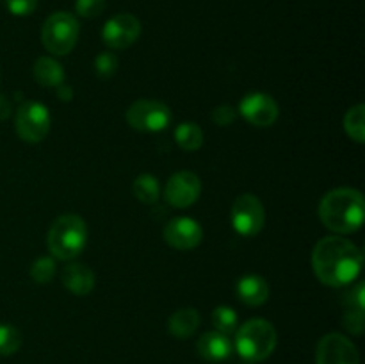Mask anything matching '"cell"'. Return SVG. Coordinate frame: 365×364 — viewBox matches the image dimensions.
I'll use <instances>...</instances> for the list:
<instances>
[{
  "mask_svg": "<svg viewBox=\"0 0 365 364\" xmlns=\"http://www.w3.org/2000/svg\"><path fill=\"white\" fill-rule=\"evenodd\" d=\"M362 250L339 236L323 238L312 252V266L317 278L331 288L351 284L362 271Z\"/></svg>",
  "mask_w": 365,
  "mask_h": 364,
  "instance_id": "obj_1",
  "label": "cell"
},
{
  "mask_svg": "<svg viewBox=\"0 0 365 364\" xmlns=\"http://www.w3.org/2000/svg\"><path fill=\"white\" fill-rule=\"evenodd\" d=\"M365 202L362 193L351 188H339L327 193L319 203V218L324 227L337 234H353L364 223Z\"/></svg>",
  "mask_w": 365,
  "mask_h": 364,
  "instance_id": "obj_2",
  "label": "cell"
},
{
  "mask_svg": "<svg viewBox=\"0 0 365 364\" xmlns=\"http://www.w3.org/2000/svg\"><path fill=\"white\" fill-rule=\"evenodd\" d=\"M88 228L77 214H63L50 227L46 236L48 252L59 261H71L84 250Z\"/></svg>",
  "mask_w": 365,
  "mask_h": 364,
  "instance_id": "obj_3",
  "label": "cell"
},
{
  "mask_svg": "<svg viewBox=\"0 0 365 364\" xmlns=\"http://www.w3.org/2000/svg\"><path fill=\"white\" fill-rule=\"evenodd\" d=\"M277 330L267 320L246 321L241 325L235 335V350L239 355L250 363H260L267 359L277 348Z\"/></svg>",
  "mask_w": 365,
  "mask_h": 364,
  "instance_id": "obj_4",
  "label": "cell"
},
{
  "mask_svg": "<svg viewBox=\"0 0 365 364\" xmlns=\"http://www.w3.org/2000/svg\"><path fill=\"white\" fill-rule=\"evenodd\" d=\"M78 31L81 27H78L77 18L70 13L59 11L46 18L41 31V41L53 56H66L77 43Z\"/></svg>",
  "mask_w": 365,
  "mask_h": 364,
  "instance_id": "obj_5",
  "label": "cell"
},
{
  "mask_svg": "<svg viewBox=\"0 0 365 364\" xmlns=\"http://www.w3.org/2000/svg\"><path fill=\"white\" fill-rule=\"evenodd\" d=\"M127 121L141 132H160L170 125L171 111L157 100H138L127 109Z\"/></svg>",
  "mask_w": 365,
  "mask_h": 364,
  "instance_id": "obj_6",
  "label": "cell"
},
{
  "mask_svg": "<svg viewBox=\"0 0 365 364\" xmlns=\"http://www.w3.org/2000/svg\"><path fill=\"white\" fill-rule=\"evenodd\" d=\"M16 132L24 141L39 143L50 132V113L41 102L21 103L16 113Z\"/></svg>",
  "mask_w": 365,
  "mask_h": 364,
  "instance_id": "obj_7",
  "label": "cell"
},
{
  "mask_svg": "<svg viewBox=\"0 0 365 364\" xmlns=\"http://www.w3.org/2000/svg\"><path fill=\"white\" fill-rule=\"evenodd\" d=\"M264 221H266L264 206L255 195L245 193L237 196L232 206V225L235 232L241 236H257L262 231Z\"/></svg>",
  "mask_w": 365,
  "mask_h": 364,
  "instance_id": "obj_8",
  "label": "cell"
},
{
  "mask_svg": "<svg viewBox=\"0 0 365 364\" xmlns=\"http://www.w3.org/2000/svg\"><path fill=\"white\" fill-rule=\"evenodd\" d=\"M317 364H360V355L351 339L331 332L327 334L317 345Z\"/></svg>",
  "mask_w": 365,
  "mask_h": 364,
  "instance_id": "obj_9",
  "label": "cell"
},
{
  "mask_svg": "<svg viewBox=\"0 0 365 364\" xmlns=\"http://www.w3.org/2000/svg\"><path fill=\"white\" fill-rule=\"evenodd\" d=\"M200 193H202V182H200L198 175H195L192 171H178L168 181L166 189H164V200L171 207L185 209L200 198Z\"/></svg>",
  "mask_w": 365,
  "mask_h": 364,
  "instance_id": "obj_10",
  "label": "cell"
},
{
  "mask_svg": "<svg viewBox=\"0 0 365 364\" xmlns=\"http://www.w3.org/2000/svg\"><path fill=\"white\" fill-rule=\"evenodd\" d=\"M139 34H141V24L132 14H116L110 18L106 25H103L102 38L109 49L121 50L128 49L138 41Z\"/></svg>",
  "mask_w": 365,
  "mask_h": 364,
  "instance_id": "obj_11",
  "label": "cell"
},
{
  "mask_svg": "<svg viewBox=\"0 0 365 364\" xmlns=\"http://www.w3.org/2000/svg\"><path fill=\"white\" fill-rule=\"evenodd\" d=\"M239 113L248 123L255 125V127H271L278 120L280 109H278L277 102L266 93H248L241 100Z\"/></svg>",
  "mask_w": 365,
  "mask_h": 364,
  "instance_id": "obj_12",
  "label": "cell"
},
{
  "mask_svg": "<svg viewBox=\"0 0 365 364\" xmlns=\"http://www.w3.org/2000/svg\"><path fill=\"white\" fill-rule=\"evenodd\" d=\"M164 241L175 250H192L202 243L203 231L200 223L192 218H173L164 227Z\"/></svg>",
  "mask_w": 365,
  "mask_h": 364,
  "instance_id": "obj_13",
  "label": "cell"
},
{
  "mask_svg": "<svg viewBox=\"0 0 365 364\" xmlns=\"http://www.w3.org/2000/svg\"><path fill=\"white\" fill-rule=\"evenodd\" d=\"M196 350H198L200 355L205 360H210V363H221V360H227L228 357L232 355V346L228 335L221 334V332L212 330L205 332L202 338L196 343Z\"/></svg>",
  "mask_w": 365,
  "mask_h": 364,
  "instance_id": "obj_14",
  "label": "cell"
},
{
  "mask_svg": "<svg viewBox=\"0 0 365 364\" xmlns=\"http://www.w3.org/2000/svg\"><path fill=\"white\" fill-rule=\"evenodd\" d=\"M61 280L64 288H68L77 296L89 295L95 288V273L86 264H68L61 273Z\"/></svg>",
  "mask_w": 365,
  "mask_h": 364,
  "instance_id": "obj_15",
  "label": "cell"
},
{
  "mask_svg": "<svg viewBox=\"0 0 365 364\" xmlns=\"http://www.w3.org/2000/svg\"><path fill=\"white\" fill-rule=\"evenodd\" d=\"M237 291L239 300L246 305H262L269 298V285H267L266 278L259 277V275H246L241 280L237 282Z\"/></svg>",
  "mask_w": 365,
  "mask_h": 364,
  "instance_id": "obj_16",
  "label": "cell"
},
{
  "mask_svg": "<svg viewBox=\"0 0 365 364\" xmlns=\"http://www.w3.org/2000/svg\"><path fill=\"white\" fill-rule=\"evenodd\" d=\"M200 327V314L198 310L192 307H184L171 314L170 321H168V328H170L171 335L177 339H187L198 330Z\"/></svg>",
  "mask_w": 365,
  "mask_h": 364,
  "instance_id": "obj_17",
  "label": "cell"
},
{
  "mask_svg": "<svg viewBox=\"0 0 365 364\" xmlns=\"http://www.w3.org/2000/svg\"><path fill=\"white\" fill-rule=\"evenodd\" d=\"M34 77L45 88H57L64 82V70L52 57H39L34 63Z\"/></svg>",
  "mask_w": 365,
  "mask_h": 364,
  "instance_id": "obj_18",
  "label": "cell"
},
{
  "mask_svg": "<svg viewBox=\"0 0 365 364\" xmlns=\"http://www.w3.org/2000/svg\"><path fill=\"white\" fill-rule=\"evenodd\" d=\"M175 141L185 152H196L203 145V132L196 123L185 121V123L178 125L175 131Z\"/></svg>",
  "mask_w": 365,
  "mask_h": 364,
  "instance_id": "obj_19",
  "label": "cell"
},
{
  "mask_svg": "<svg viewBox=\"0 0 365 364\" xmlns=\"http://www.w3.org/2000/svg\"><path fill=\"white\" fill-rule=\"evenodd\" d=\"M134 196L146 206L155 203L160 196V186L157 177L150 173L139 175L134 181Z\"/></svg>",
  "mask_w": 365,
  "mask_h": 364,
  "instance_id": "obj_20",
  "label": "cell"
},
{
  "mask_svg": "<svg viewBox=\"0 0 365 364\" xmlns=\"http://www.w3.org/2000/svg\"><path fill=\"white\" fill-rule=\"evenodd\" d=\"M344 128L349 138L355 139L356 143L365 141V106L359 103L346 113Z\"/></svg>",
  "mask_w": 365,
  "mask_h": 364,
  "instance_id": "obj_21",
  "label": "cell"
},
{
  "mask_svg": "<svg viewBox=\"0 0 365 364\" xmlns=\"http://www.w3.org/2000/svg\"><path fill=\"white\" fill-rule=\"evenodd\" d=\"M212 325L216 327L217 332H221V334H232V332H235V328H237V314H235V310L228 305L216 307L212 313Z\"/></svg>",
  "mask_w": 365,
  "mask_h": 364,
  "instance_id": "obj_22",
  "label": "cell"
},
{
  "mask_svg": "<svg viewBox=\"0 0 365 364\" xmlns=\"http://www.w3.org/2000/svg\"><path fill=\"white\" fill-rule=\"evenodd\" d=\"M21 335L13 325L0 323V355H13L20 350Z\"/></svg>",
  "mask_w": 365,
  "mask_h": 364,
  "instance_id": "obj_23",
  "label": "cell"
},
{
  "mask_svg": "<svg viewBox=\"0 0 365 364\" xmlns=\"http://www.w3.org/2000/svg\"><path fill=\"white\" fill-rule=\"evenodd\" d=\"M56 275V263L52 257H39L31 266V277L36 284H48Z\"/></svg>",
  "mask_w": 365,
  "mask_h": 364,
  "instance_id": "obj_24",
  "label": "cell"
},
{
  "mask_svg": "<svg viewBox=\"0 0 365 364\" xmlns=\"http://www.w3.org/2000/svg\"><path fill=\"white\" fill-rule=\"evenodd\" d=\"M118 57L110 52H102L95 59V71L100 79H109L116 74Z\"/></svg>",
  "mask_w": 365,
  "mask_h": 364,
  "instance_id": "obj_25",
  "label": "cell"
},
{
  "mask_svg": "<svg viewBox=\"0 0 365 364\" xmlns=\"http://www.w3.org/2000/svg\"><path fill=\"white\" fill-rule=\"evenodd\" d=\"M106 9V0H75V11L82 18H96Z\"/></svg>",
  "mask_w": 365,
  "mask_h": 364,
  "instance_id": "obj_26",
  "label": "cell"
},
{
  "mask_svg": "<svg viewBox=\"0 0 365 364\" xmlns=\"http://www.w3.org/2000/svg\"><path fill=\"white\" fill-rule=\"evenodd\" d=\"M6 6L14 16H29L38 7V0H6Z\"/></svg>",
  "mask_w": 365,
  "mask_h": 364,
  "instance_id": "obj_27",
  "label": "cell"
},
{
  "mask_svg": "<svg viewBox=\"0 0 365 364\" xmlns=\"http://www.w3.org/2000/svg\"><path fill=\"white\" fill-rule=\"evenodd\" d=\"M237 118V109L232 106H220L212 111V120L214 123L220 125V127H228L232 125Z\"/></svg>",
  "mask_w": 365,
  "mask_h": 364,
  "instance_id": "obj_28",
  "label": "cell"
},
{
  "mask_svg": "<svg viewBox=\"0 0 365 364\" xmlns=\"http://www.w3.org/2000/svg\"><path fill=\"white\" fill-rule=\"evenodd\" d=\"M344 327L348 328L351 334H362L364 332V310L346 309L344 314Z\"/></svg>",
  "mask_w": 365,
  "mask_h": 364,
  "instance_id": "obj_29",
  "label": "cell"
},
{
  "mask_svg": "<svg viewBox=\"0 0 365 364\" xmlns=\"http://www.w3.org/2000/svg\"><path fill=\"white\" fill-rule=\"evenodd\" d=\"M365 307V288L364 282H359L355 288L351 289V293L348 295V307L346 309H355V310H364Z\"/></svg>",
  "mask_w": 365,
  "mask_h": 364,
  "instance_id": "obj_30",
  "label": "cell"
},
{
  "mask_svg": "<svg viewBox=\"0 0 365 364\" xmlns=\"http://www.w3.org/2000/svg\"><path fill=\"white\" fill-rule=\"evenodd\" d=\"M57 96H59V100H63V102H70L71 96H73V89L63 82L61 86H57Z\"/></svg>",
  "mask_w": 365,
  "mask_h": 364,
  "instance_id": "obj_31",
  "label": "cell"
},
{
  "mask_svg": "<svg viewBox=\"0 0 365 364\" xmlns=\"http://www.w3.org/2000/svg\"><path fill=\"white\" fill-rule=\"evenodd\" d=\"M11 113V102L4 95H0V120L9 116Z\"/></svg>",
  "mask_w": 365,
  "mask_h": 364,
  "instance_id": "obj_32",
  "label": "cell"
}]
</instances>
